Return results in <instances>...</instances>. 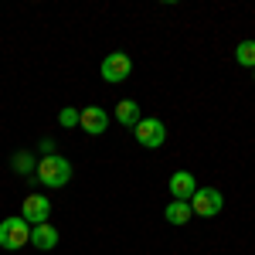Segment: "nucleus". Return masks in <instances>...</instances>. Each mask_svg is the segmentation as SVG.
Listing matches in <instances>:
<instances>
[{
  "mask_svg": "<svg viewBox=\"0 0 255 255\" xmlns=\"http://www.w3.org/2000/svg\"><path fill=\"white\" fill-rule=\"evenodd\" d=\"M34 177H38L44 187H51V191H58V187H65L68 180H72V163L61 157V153H51V157H41L38 160V170H34Z\"/></svg>",
  "mask_w": 255,
  "mask_h": 255,
  "instance_id": "f257e3e1",
  "label": "nucleus"
},
{
  "mask_svg": "<svg viewBox=\"0 0 255 255\" xmlns=\"http://www.w3.org/2000/svg\"><path fill=\"white\" fill-rule=\"evenodd\" d=\"M24 245H31V225L24 218H3L0 221V249L17 252Z\"/></svg>",
  "mask_w": 255,
  "mask_h": 255,
  "instance_id": "f03ea898",
  "label": "nucleus"
},
{
  "mask_svg": "<svg viewBox=\"0 0 255 255\" xmlns=\"http://www.w3.org/2000/svg\"><path fill=\"white\" fill-rule=\"evenodd\" d=\"M133 133H136V143L143 150H157V146H163V139H167V126H163V119L143 116Z\"/></svg>",
  "mask_w": 255,
  "mask_h": 255,
  "instance_id": "7ed1b4c3",
  "label": "nucleus"
},
{
  "mask_svg": "<svg viewBox=\"0 0 255 255\" xmlns=\"http://www.w3.org/2000/svg\"><path fill=\"white\" fill-rule=\"evenodd\" d=\"M221 208H225V197L218 187H197L194 197H191V211L197 218H215Z\"/></svg>",
  "mask_w": 255,
  "mask_h": 255,
  "instance_id": "20e7f679",
  "label": "nucleus"
},
{
  "mask_svg": "<svg viewBox=\"0 0 255 255\" xmlns=\"http://www.w3.org/2000/svg\"><path fill=\"white\" fill-rule=\"evenodd\" d=\"M102 79L106 82H126L129 79V72H133V58L126 55V51H113V55H106V61H102Z\"/></svg>",
  "mask_w": 255,
  "mask_h": 255,
  "instance_id": "39448f33",
  "label": "nucleus"
},
{
  "mask_svg": "<svg viewBox=\"0 0 255 255\" xmlns=\"http://www.w3.org/2000/svg\"><path fill=\"white\" fill-rule=\"evenodd\" d=\"M20 218L34 228V225H44L48 218H51V201L44 194H27L24 197V204H20Z\"/></svg>",
  "mask_w": 255,
  "mask_h": 255,
  "instance_id": "423d86ee",
  "label": "nucleus"
},
{
  "mask_svg": "<svg viewBox=\"0 0 255 255\" xmlns=\"http://www.w3.org/2000/svg\"><path fill=\"white\" fill-rule=\"evenodd\" d=\"M79 126L89 136H102L109 129V113L102 106H85V109H79Z\"/></svg>",
  "mask_w": 255,
  "mask_h": 255,
  "instance_id": "0eeeda50",
  "label": "nucleus"
},
{
  "mask_svg": "<svg viewBox=\"0 0 255 255\" xmlns=\"http://www.w3.org/2000/svg\"><path fill=\"white\" fill-rule=\"evenodd\" d=\"M170 194H174V201H187L191 204V197H194V191H197V180H194V174L191 170H177V174H170Z\"/></svg>",
  "mask_w": 255,
  "mask_h": 255,
  "instance_id": "6e6552de",
  "label": "nucleus"
},
{
  "mask_svg": "<svg viewBox=\"0 0 255 255\" xmlns=\"http://www.w3.org/2000/svg\"><path fill=\"white\" fill-rule=\"evenodd\" d=\"M31 245L41 249V252H51V249L58 245V228L48 225V221H44V225H34V228H31Z\"/></svg>",
  "mask_w": 255,
  "mask_h": 255,
  "instance_id": "1a4fd4ad",
  "label": "nucleus"
},
{
  "mask_svg": "<svg viewBox=\"0 0 255 255\" xmlns=\"http://www.w3.org/2000/svg\"><path fill=\"white\" fill-rule=\"evenodd\" d=\"M143 119V113H139L136 99H123L116 106V123L119 126H126V129H136V123Z\"/></svg>",
  "mask_w": 255,
  "mask_h": 255,
  "instance_id": "9d476101",
  "label": "nucleus"
},
{
  "mask_svg": "<svg viewBox=\"0 0 255 255\" xmlns=\"http://www.w3.org/2000/svg\"><path fill=\"white\" fill-rule=\"evenodd\" d=\"M163 218H167L170 225H187V221L194 218V211H191V204H187V201H170V204H167V211H163Z\"/></svg>",
  "mask_w": 255,
  "mask_h": 255,
  "instance_id": "9b49d317",
  "label": "nucleus"
},
{
  "mask_svg": "<svg viewBox=\"0 0 255 255\" xmlns=\"http://www.w3.org/2000/svg\"><path fill=\"white\" fill-rule=\"evenodd\" d=\"M235 61L242 68H255V41H242L235 48Z\"/></svg>",
  "mask_w": 255,
  "mask_h": 255,
  "instance_id": "f8f14e48",
  "label": "nucleus"
},
{
  "mask_svg": "<svg viewBox=\"0 0 255 255\" xmlns=\"http://www.w3.org/2000/svg\"><path fill=\"white\" fill-rule=\"evenodd\" d=\"M14 170L17 174H34L38 170V160L31 157V153H14Z\"/></svg>",
  "mask_w": 255,
  "mask_h": 255,
  "instance_id": "ddd939ff",
  "label": "nucleus"
},
{
  "mask_svg": "<svg viewBox=\"0 0 255 255\" xmlns=\"http://www.w3.org/2000/svg\"><path fill=\"white\" fill-rule=\"evenodd\" d=\"M58 123L65 126V129H72V126H79V109H72V106H65L58 113Z\"/></svg>",
  "mask_w": 255,
  "mask_h": 255,
  "instance_id": "4468645a",
  "label": "nucleus"
},
{
  "mask_svg": "<svg viewBox=\"0 0 255 255\" xmlns=\"http://www.w3.org/2000/svg\"><path fill=\"white\" fill-rule=\"evenodd\" d=\"M252 75H255V68H252Z\"/></svg>",
  "mask_w": 255,
  "mask_h": 255,
  "instance_id": "2eb2a0df",
  "label": "nucleus"
}]
</instances>
